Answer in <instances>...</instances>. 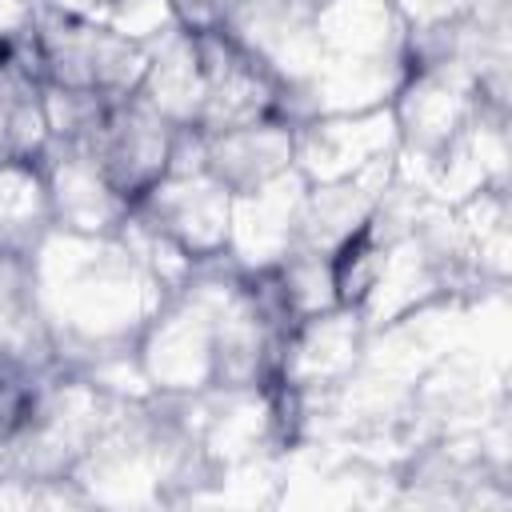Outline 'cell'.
Listing matches in <instances>:
<instances>
[{
    "mask_svg": "<svg viewBox=\"0 0 512 512\" xmlns=\"http://www.w3.org/2000/svg\"><path fill=\"white\" fill-rule=\"evenodd\" d=\"M28 268L56 368L64 372L136 348L140 332L168 300L164 284L116 232H68L52 224L28 252Z\"/></svg>",
    "mask_w": 512,
    "mask_h": 512,
    "instance_id": "6da1fadb",
    "label": "cell"
},
{
    "mask_svg": "<svg viewBox=\"0 0 512 512\" xmlns=\"http://www.w3.org/2000/svg\"><path fill=\"white\" fill-rule=\"evenodd\" d=\"M32 56H36L44 84L100 92V96H128L140 88L152 48L136 44L96 20L36 12Z\"/></svg>",
    "mask_w": 512,
    "mask_h": 512,
    "instance_id": "7a4b0ae2",
    "label": "cell"
},
{
    "mask_svg": "<svg viewBox=\"0 0 512 512\" xmlns=\"http://www.w3.org/2000/svg\"><path fill=\"white\" fill-rule=\"evenodd\" d=\"M140 368L160 396H192L216 384L212 316L192 284L176 288L136 340Z\"/></svg>",
    "mask_w": 512,
    "mask_h": 512,
    "instance_id": "3957f363",
    "label": "cell"
},
{
    "mask_svg": "<svg viewBox=\"0 0 512 512\" xmlns=\"http://www.w3.org/2000/svg\"><path fill=\"white\" fill-rule=\"evenodd\" d=\"M172 136L176 128L140 92H128L104 108V116L80 136V144L96 156L108 184L132 204L168 172Z\"/></svg>",
    "mask_w": 512,
    "mask_h": 512,
    "instance_id": "277c9868",
    "label": "cell"
},
{
    "mask_svg": "<svg viewBox=\"0 0 512 512\" xmlns=\"http://www.w3.org/2000/svg\"><path fill=\"white\" fill-rule=\"evenodd\" d=\"M476 72L460 60L408 64L392 96L400 148L436 160L476 116Z\"/></svg>",
    "mask_w": 512,
    "mask_h": 512,
    "instance_id": "5b68a950",
    "label": "cell"
},
{
    "mask_svg": "<svg viewBox=\"0 0 512 512\" xmlns=\"http://www.w3.org/2000/svg\"><path fill=\"white\" fill-rule=\"evenodd\" d=\"M200 64H204V108H200V132H228L240 124H256L276 116L280 104V80L224 28L196 32Z\"/></svg>",
    "mask_w": 512,
    "mask_h": 512,
    "instance_id": "8992f818",
    "label": "cell"
},
{
    "mask_svg": "<svg viewBox=\"0 0 512 512\" xmlns=\"http://www.w3.org/2000/svg\"><path fill=\"white\" fill-rule=\"evenodd\" d=\"M292 140H296V172L308 184L356 176L360 168L400 152L392 104L368 112H344V116H312L296 124Z\"/></svg>",
    "mask_w": 512,
    "mask_h": 512,
    "instance_id": "52a82bcc",
    "label": "cell"
},
{
    "mask_svg": "<svg viewBox=\"0 0 512 512\" xmlns=\"http://www.w3.org/2000/svg\"><path fill=\"white\" fill-rule=\"evenodd\" d=\"M132 212L164 228L192 260L224 256L228 248V220H232V192L204 168V172H164Z\"/></svg>",
    "mask_w": 512,
    "mask_h": 512,
    "instance_id": "ba28073f",
    "label": "cell"
},
{
    "mask_svg": "<svg viewBox=\"0 0 512 512\" xmlns=\"http://www.w3.org/2000/svg\"><path fill=\"white\" fill-rule=\"evenodd\" d=\"M308 180L288 168L252 192L232 196L228 220V248L224 256L240 272H268L276 268L300 240V212H304Z\"/></svg>",
    "mask_w": 512,
    "mask_h": 512,
    "instance_id": "9c48e42d",
    "label": "cell"
},
{
    "mask_svg": "<svg viewBox=\"0 0 512 512\" xmlns=\"http://www.w3.org/2000/svg\"><path fill=\"white\" fill-rule=\"evenodd\" d=\"M368 328L356 308L336 304L308 320H296L280 348L276 384L288 392H320L344 384L364 360Z\"/></svg>",
    "mask_w": 512,
    "mask_h": 512,
    "instance_id": "30bf717a",
    "label": "cell"
},
{
    "mask_svg": "<svg viewBox=\"0 0 512 512\" xmlns=\"http://www.w3.org/2000/svg\"><path fill=\"white\" fill-rule=\"evenodd\" d=\"M36 168L48 184L52 224L68 232H116V224L128 216V200L108 184L96 156L80 140L48 136V144L36 152Z\"/></svg>",
    "mask_w": 512,
    "mask_h": 512,
    "instance_id": "8fae6325",
    "label": "cell"
},
{
    "mask_svg": "<svg viewBox=\"0 0 512 512\" xmlns=\"http://www.w3.org/2000/svg\"><path fill=\"white\" fill-rule=\"evenodd\" d=\"M312 4L316 0H248L224 32L244 44L280 80V88H296L320 68Z\"/></svg>",
    "mask_w": 512,
    "mask_h": 512,
    "instance_id": "7c38bea8",
    "label": "cell"
},
{
    "mask_svg": "<svg viewBox=\"0 0 512 512\" xmlns=\"http://www.w3.org/2000/svg\"><path fill=\"white\" fill-rule=\"evenodd\" d=\"M392 172H396V156L376 160V164H368V168H360L356 176H344V180L308 184L296 244L312 248L320 256H336L340 248H348L368 228L384 188L392 184Z\"/></svg>",
    "mask_w": 512,
    "mask_h": 512,
    "instance_id": "4fadbf2b",
    "label": "cell"
},
{
    "mask_svg": "<svg viewBox=\"0 0 512 512\" xmlns=\"http://www.w3.org/2000/svg\"><path fill=\"white\" fill-rule=\"evenodd\" d=\"M320 60H408V28L392 0H316Z\"/></svg>",
    "mask_w": 512,
    "mask_h": 512,
    "instance_id": "5bb4252c",
    "label": "cell"
},
{
    "mask_svg": "<svg viewBox=\"0 0 512 512\" xmlns=\"http://www.w3.org/2000/svg\"><path fill=\"white\" fill-rule=\"evenodd\" d=\"M292 124L280 116L256 120V124H240L228 132H212L204 136V168L236 196V192H252L260 184H268L272 176L296 168V140H292Z\"/></svg>",
    "mask_w": 512,
    "mask_h": 512,
    "instance_id": "9a60e30c",
    "label": "cell"
},
{
    "mask_svg": "<svg viewBox=\"0 0 512 512\" xmlns=\"http://www.w3.org/2000/svg\"><path fill=\"white\" fill-rule=\"evenodd\" d=\"M0 368L44 380L56 372L52 336L32 296V268L24 252L0 248Z\"/></svg>",
    "mask_w": 512,
    "mask_h": 512,
    "instance_id": "2e32d148",
    "label": "cell"
},
{
    "mask_svg": "<svg viewBox=\"0 0 512 512\" xmlns=\"http://www.w3.org/2000/svg\"><path fill=\"white\" fill-rule=\"evenodd\" d=\"M172 128H196L204 108V64L192 28H176L152 44L148 72L136 88Z\"/></svg>",
    "mask_w": 512,
    "mask_h": 512,
    "instance_id": "e0dca14e",
    "label": "cell"
},
{
    "mask_svg": "<svg viewBox=\"0 0 512 512\" xmlns=\"http://www.w3.org/2000/svg\"><path fill=\"white\" fill-rule=\"evenodd\" d=\"M48 228L52 204L36 160H0V248L28 256Z\"/></svg>",
    "mask_w": 512,
    "mask_h": 512,
    "instance_id": "ac0fdd59",
    "label": "cell"
},
{
    "mask_svg": "<svg viewBox=\"0 0 512 512\" xmlns=\"http://www.w3.org/2000/svg\"><path fill=\"white\" fill-rule=\"evenodd\" d=\"M268 280H272V288H276V296H280V304H284L292 324L340 304L332 256H320L312 248L296 244L276 268H268Z\"/></svg>",
    "mask_w": 512,
    "mask_h": 512,
    "instance_id": "d6986e66",
    "label": "cell"
},
{
    "mask_svg": "<svg viewBox=\"0 0 512 512\" xmlns=\"http://www.w3.org/2000/svg\"><path fill=\"white\" fill-rule=\"evenodd\" d=\"M116 236H120V240L128 244V252H132V256H136V260L164 284L168 296H172L176 288H184L188 276H192L196 264H200V260H192V256H188L164 228H156L152 220H144V216L132 212V208H128V216L116 224Z\"/></svg>",
    "mask_w": 512,
    "mask_h": 512,
    "instance_id": "ffe728a7",
    "label": "cell"
},
{
    "mask_svg": "<svg viewBox=\"0 0 512 512\" xmlns=\"http://www.w3.org/2000/svg\"><path fill=\"white\" fill-rule=\"evenodd\" d=\"M44 120H48V136H64V140H80L116 96H100V92H76V88H60V84H44Z\"/></svg>",
    "mask_w": 512,
    "mask_h": 512,
    "instance_id": "44dd1931",
    "label": "cell"
},
{
    "mask_svg": "<svg viewBox=\"0 0 512 512\" xmlns=\"http://www.w3.org/2000/svg\"><path fill=\"white\" fill-rule=\"evenodd\" d=\"M104 24L136 44H156L164 40L168 32L184 28L180 16H176V4L172 0H108V12H104Z\"/></svg>",
    "mask_w": 512,
    "mask_h": 512,
    "instance_id": "7402d4cb",
    "label": "cell"
},
{
    "mask_svg": "<svg viewBox=\"0 0 512 512\" xmlns=\"http://www.w3.org/2000/svg\"><path fill=\"white\" fill-rule=\"evenodd\" d=\"M392 4L408 32H424V28L468 16V0H392Z\"/></svg>",
    "mask_w": 512,
    "mask_h": 512,
    "instance_id": "603a6c76",
    "label": "cell"
},
{
    "mask_svg": "<svg viewBox=\"0 0 512 512\" xmlns=\"http://www.w3.org/2000/svg\"><path fill=\"white\" fill-rule=\"evenodd\" d=\"M36 384L40 380H24V376L0 368V440H8L20 428V420H24L28 404H32V388Z\"/></svg>",
    "mask_w": 512,
    "mask_h": 512,
    "instance_id": "cb8c5ba5",
    "label": "cell"
},
{
    "mask_svg": "<svg viewBox=\"0 0 512 512\" xmlns=\"http://www.w3.org/2000/svg\"><path fill=\"white\" fill-rule=\"evenodd\" d=\"M176 16L184 28L192 32H208V28H228L232 16L248 4V0H172Z\"/></svg>",
    "mask_w": 512,
    "mask_h": 512,
    "instance_id": "d4e9b609",
    "label": "cell"
},
{
    "mask_svg": "<svg viewBox=\"0 0 512 512\" xmlns=\"http://www.w3.org/2000/svg\"><path fill=\"white\" fill-rule=\"evenodd\" d=\"M36 24V4L32 0H0V44H12L28 36Z\"/></svg>",
    "mask_w": 512,
    "mask_h": 512,
    "instance_id": "484cf974",
    "label": "cell"
},
{
    "mask_svg": "<svg viewBox=\"0 0 512 512\" xmlns=\"http://www.w3.org/2000/svg\"><path fill=\"white\" fill-rule=\"evenodd\" d=\"M36 12H56V16H72V20H96L104 24L108 0H32Z\"/></svg>",
    "mask_w": 512,
    "mask_h": 512,
    "instance_id": "4316f807",
    "label": "cell"
}]
</instances>
